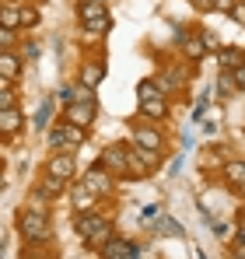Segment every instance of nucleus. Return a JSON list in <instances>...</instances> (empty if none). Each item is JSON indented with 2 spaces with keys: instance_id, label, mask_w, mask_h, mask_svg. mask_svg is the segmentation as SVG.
<instances>
[{
  "instance_id": "nucleus-1",
  "label": "nucleus",
  "mask_w": 245,
  "mask_h": 259,
  "mask_svg": "<svg viewBox=\"0 0 245 259\" xmlns=\"http://www.w3.org/2000/svg\"><path fill=\"white\" fill-rule=\"evenodd\" d=\"M18 235H21V242H28V245L49 242V235H53V228H49V210L25 207V210L18 214Z\"/></svg>"
},
{
  "instance_id": "nucleus-2",
  "label": "nucleus",
  "mask_w": 245,
  "mask_h": 259,
  "mask_svg": "<svg viewBox=\"0 0 245 259\" xmlns=\"http://www.w3.org/2000/svg\"><path fill=\"white\" fill-rule=\"evenodd\" d=\"M137 105H140V116H147V119H154V123H161L165 116H168V95H165L151 77L137 84Z\"/></svg>"
},
{
  "instance_id": "nucleus-3",
  "label": "nucleus",
  "mask_w": 245,
  "mask_h": 259,
  "mask_svg": "<svg viewBox=\"0 0 245 259\" xmlns=\"http://www.w3.org/2000/svg\"><path fill=\"white\" fill-rule=\"evenodd\" d=\"M77 18H81V28L95 32L98 39L112 28V18H109L105 0H77Z\"/></svg>"
},
{
  "instance_id": "nucleus-4",
  "label": "nucleus",
  "mask_w": 245,
  "mask_h": 259,
  "mask_svg": "<svg viewBox=\"0 0 245 259\" xmlns=\"http://www.w3.org/2000/svg\"><path fill=\"white\" fill-rule=\"evenodd\" d=\"M84 140H88V130L74 126V123H56V126H49V137H46V144L53 147V151H77V147H84Z\"/></svg>"
},
{
  "instance_id": "nucleus-5",
  "label": "nucleus",
  "mask_w": 245,
  "mask_h": 259,
  "mask_svg": "<svg viewBox=\"0 0 245 259\" xmlns=\"http://www.w3.org/2000/svg\"><path fill=\"white\" fill-rule=\"evenodd\" d=\"M130 133H133V144H137V147H151V151H161L165 154V133L154 119H147V116L133 119Z\"/></svg>"
},
{
  "instance_id": "nucleus-6",
  "label": "nucleus",
  "mask_w": 245,
  "mask_h": 259,
  "mask_svg": "<svg viewBox=\"0 0 245 259\" xmlns=\"http://www.w3.org/2000/svg\"><path fill=\"white\" fill-rule=\"evenodd\" d=\"M81 182L95 196H112V193H116V175L109 172L105 165H91V168L81 175Z\"/></svg>"
},
{
  "instance_id": "nucleus-7",
  "label": "nucleus",
  "mask_w": 245,
  "mask_h": 259,
  "mask_svg": "<svg viewBox=\"0 0 245 259\" xmlns=\"http://www.w3.org/2000/svg\"><path fill=\"white\" fill-rule=\"evenodd\" d=\"M63 119L88 130V126H95V119H98V105L95 102H67L63 105Z\"/></svg>"
},
{
  "instance_id": "nucleus-8",
  "label": "nucleus",
  "mask_w": 245,
  "mask_h": 259,
  "mask_svg": "<svg viewBox=\"0 0 245 259\" xmlns=\"http://www.w3.org/2000/svg\"><path fill=\"white\" fill-rule=\"evenodd\" d=\"M126 161H130V147H123L119 140L116 144H105L102 154H98V165H105L112 175H126Z\"/></svg>"
},
{
  "instance_id": "nucleus-9",
  "label": "nucleus",
  "mask_w": 245,
  "mask_h": 259,
  "mask_svg": "<svg viewBox=\"0 0 245 259\" xmlns=\"http://www.w3.org/2000/svg\"><path fill=\"white\" fill-rule=\"evenodd\" d=\"M46 172L56 175V179H63V182H74V175H77V161H74L70 151H53V158L46 161Z\"/></svg>"
},
{
  "instance_id": "nucleus-10",
  "label": "nucleus",
  "mask_w": 245,
  "mask_h": 259,
  "mask_svg": "<svg viewBox=\"0 0 245 259\" xmlns=\"http://www.w3.org/2000/svg\"><path fill=\"white\" fill-rule=\"evenodd\" d=\"M98 256L102 259H133V256H140V249H137V242H130V238H109L102 249H98Z\"/></svg>"
},
{
  "instance_id": "nucleus-11",
  "label": "nucleus",
  "mask_w": 245,
  "mask_h": 259,
  "mask_svg": "<svg viewBox=\"0 0 245 259\" xmlns=\"http://www.w3.org/2000/svg\"><path fill=\"white\" fill-rule=\"evenodd\" d=\"M105 221H112V217H105L102 210H84V214H77V221H74V231H77V238H91Z\"/></svg>"
},
{
  "instance_id": "nucleus-12",
  "label": "nucleus",
  "mask_w": 245,
  "mask_h": 259,
  "mask_svg": "<svg viewBox=\"0 0 245 259\" xmlns=\"http://www.w3.org/2000/svg\"><path fill=\"white\" fill-rule=\"evenodd\" d=\"M67 193H70V200H74V210H77V214H84V210H98V200H102V196H95L84 182H77V186L70 182V186H67Z\"/></svg>"
},
{
  "instance_id": "nucleus-13",
  "label": "nucleus",
  "mask_w": 245,
  "mask_h": 259,
  "mask_svg": "<svg viewBox=\"0 0 245 259\" xmlns=\"http://www.w3.org/2000/svg\"><path fill=\"white\" fill-rule=\"evenodd\" d=\"M21 126H25V112H21L18 105L0 109V137H18Z\"/></svg>"
},
{
  "instance_id": "nucleus-14",
  "label": "nucleus",
  "mask_w": 245,
  "mask_h": 259,
  "mask_svg": "<svg viewBox=\"0 0 245 259\" xmlns=\"http://www.w3.org/2000/svg\"><path fill=\"white\" fill-rule=\"evenodd\" d=\"M102 77H105V67H102V63H95V60H84L81 70H77V81L88 84V88H98V84H102Z\"/></svg>"
},
{
  "instance_id": "nucleus-15",
  "label": "nucleus",
  "mask_w": 245,
  "mask_h": 259,
  "mask_svg": "<svg viewBox=\"0 0 245 259\" xmlns=\"http://www.w3.org/2000/svg\"><path fill=\"white\" fill-rule=\"evenodd\" d=\"M147 175H154L151 165H147V161L137 154V147L130 144V161H126V175H123V179H147Z\"/></svg>"
},
{
  "instance_id": "nucleus-16",
  "label": "nucleus",
  "mask_w": 245,
  "mask_h": 259,
  "mask_svg": "<svg viewBox=\"0 0 245 259\" xmlns=\"http://www.w3.org/2000/svg\"><path fill=\"white\" fill-rule=\"evenodd\" d=\"M182 53H186V60H203L207 56V42H203V35L200 32H193V35H182Z\"/></svg>"
},
{
  "instance_id": "nucleus-17",
  "label": "nucleus",
  "mask_w": 245,
  "mask_h": 259,
  "mask_svg": "<svg viewBox=\"0 0 245 259\" xmlns=\"http://www.w3.org/2000/svg\"><path fill=\"white\" fill-rule=\"evenodd\" d=\"M0 74L4 77H21V56L14 53V49H0Z\"/></svg>"
},
{
  "instance_id": "nucleus-18",
  "label": "nucleus",
  "mask_w": 245,
  "mask_h": 259,
  "mask_svg": "<svg viewBox=\"0 0 245 259\" xmlns=\"http://www.w3.org/2000/svg\"><path fill=\"white\" fill-rule=\"evenodd\" d=\"M217 63H221V70H235L238 63H245V49H238V46L217 49Z\"/></svg>"
},
{
  "instance_id": "nucleus-19",
  "label": "nucleus",
  "mask_w": 245,
  "mask_h": 259,
  "mask_svg": "<svg viewBox=\"0 0 245 259\" xmlns=\"http://www.w3.org/2000/svg\"><path fill=\"white\" fill-rule=\"evenodd\" d=\"M67 186L70 182H63V179H56V175H49V172H42V182H39V189L49 196V200H56V196H63L67 193Z\"/></svg>"
},
{
  "instance_id": "nucleus-20",
  "label": "nucleus",
  "mask_w": 245,
  "mask_h": 259,
  "mask_svg": "<svg viewBox=\"0 0 245 259\" xmlns=\"http://www.w3.org/2000/svg\"><path fill=\"white\" fill-rule=\"evenodd\" d=\"M112 235H116V224H112V221H105V224H102V228H98L91 238H84V245H88V249H102V245H105Z\"/></svg>"
},
{
  "instance_id": "nucleus-21",
  "label": "nucleus",
  "mask_w": 245,
  "mask_h": 259,
  "mask_svg": "<svg viewBox=\"0 0 245 259\" xmlns=\"http://www.w3.org/2000/svg\"><path fill=\"white\" fill-rule=\"evenodd\" d=\"M151 81L161 88L165 95H172V91H179V84H182V74H168V70H158Z\"/></svg>"
},
{
  "instance_id": "nucleus-22",
  "label": "nucleus",
  "mask_w": 245,
  "mask_h": 259,
  "mask_svg": "<svg viewBox=\"0 0 245 259\" xmlns=\"http://www.w3.org/2000/svg\"><path fill=\"white\" fill-rule=\"evenodd\" d=\"M224 179H228V182H235V186H242V182H245V161L228 158V161H224Z\"/></svg>"
},
{
  "instance_id": "nucleus-23",
  "label": "nucleus",
  "mask_w": 245,
  "mask_h": 259,
  "mask_svg": "<svg viewBox=\"0 0 245 259\" xmlns=\"http://www.w3.org/2000/svg\"><path fill=\"white\" fill-rule=\"evenodd\" d=\"M0 25L4 28H21V7H0Z\"/></svg>"
},
{
  "instance_id": "nucleus-24",
  "label": "nucleus",
  "mask_w": 245,
  "mask_h": 259,
  "mask_svg": "<svg viewBox=\"0 0 245 259\" xmlns=\"http://www.w3.org/2000/svg\"><path fill=\"white\" fill-rule=\"evenodd\" d=\"M39 21H42L39 7H32V4H25V7H21V28H39Z\"/></svg>"
},
{
  "instance_id": "nucleus-25",
  "label": "nucleus",
  "mask_w": 245,
  "mask_h": 259,
  "mask_svg": "<svg viewBox=\"0 0 245 259\" xmlns=\"http://www.w3.org/2000/svg\"><path fill=\"white\" fill-rule=\"evenodd\" d=\"M14 42H18V28H4L0 25V49H14Z\"/></svg>"
},
{
  "instance_id": "nucleus-26",
  "label": "nucleus",
  "mask_w": 245,
  "mask_h": 259,
  "mask_svg": "<svg viewBox=\"0 0 245 259\" xmlns=\"http://www.w3.org/2000/svg\"><path fill=\"white\" fill-rule=\"evenodd\" d=\"M228 18H231V21H238V25H245V0H235V4H231Z\"/></svg>"
},
{
  "instance_id": "nucleus-27",
  "label": "nucleus",
  "mask_w": 245,
  "mask_h": 259,
  "mask_svg": "<svg viewBox=\"0 0 245 259\" xmlns=\"http://www.w3.org/2000/svg\"><path fill=\"white\" fill-rule=\"evenodd\" d=\"M11 105H18L14 88H0V109H11Z\"/></svg>"
},
{
  "instance_id": "nucleus-28",
  "label": "nucleus",
  "mask_w": 245,
  "mask_h": 259,
  "mask_svg": "<svg viewBox=\"0 0 245 259\" xmlns=\"http://www.w3.org/2000/svg\"><path fill=\"white\" fill-rule=\"evenodd\" d=\"M228 74H231L235 88H238V91H245V63H238V67H235V70H228Z\"/></svg>"
},
{
  "instance_id": "nucleus-29",
  "label": "nucleus",
  "mask_w": 245,
  "mask_h": 259,
  "mask_svg": "<svg viewBox=\"0 0 245 259\" xmlns=\"http://www.w3.org/2000/svg\"><path fill=\"white\" fill-rule=\"evenodd\" d=\"M193 4V11H200V14H210L214 11V0H189Z\"/></svg>"
},
{
  "instance_id": "nucleus-30",
  "label": "nucleus",
  "mask_w": 245,
  "mask_h": 259,
  "mask_svg": "<svg viewBox=\"0 0 245 259\" xmlns=\"http://www.w3.org/2000/svg\"><path fill=\"white\" fill-rule=\"evenodd\" d=\"M235 242L245 245V217H238V228H235Z\"/></svg>"
},
{
  "instance_id": "nucleus-31",
  "label": "nucleus",
  "mask_w": 245,
  "mask_h": 259,
  "mask_svg": "<svg viewBox=\"0 0 245 259\" xmlns=\"http://www.w3.org/2000/svg\"><path fill=\"white\" fill-rule=\"evenodd\" d=\"M231 4H235V0H214V11H224V14H228Z\"/></svg>"
},
{
  "instance_id": "nucleus-32",
  "label": "nucleus",
  "mask_w": 245,
  "mask_h": 259,
  "mask_svg": "<svg viewBox=\"0 0 245 259\" xmlns=\"http://www.w3.org/2000/svg\"><path fill=\"white\" fill-rule=\"evenodd\" d=\"M0 88H11V77H4V74H0Z\"/></svg>"
},
{
  "instance_id": "nucleus-33",
  "label": "nucleus",
  "mask_w": 245,
  "mask_h": 259,
  "mask_svg": "<svg viewBox=\"0 0 245 259\" xmlns=\"http://www.w3.org/2000/svg\"><path fill=\"white\" fill-rule=\"evenodd\" d=\"M0 193H4V175H0Z\"/></svg>"
},
{
  "instance_id": "nucleus-34",
  "label": "nucleus",
  "mask_w": 245,
  "mask_h": 259,
  "mask_svg": "<svg viewBox=\"0 0 245 259\" xmlns=\"http://www.w3.org/2000/svg\"><path fill=\"white\" fill-rule=\"evenodd\" d=\"M0 175H4V161H0Z\"/></svg>"
},
{
  "instance_id": "nucleus-35",
  "label": "nucleus",
  "mask_w": 245,
  "mask_h": 259,
  "mask_svg": "<svg viewBox=\"0 0 245 259\" xmlns=\"http://www.w3.org/2000/svg\"><path fill=\"white\" fill-rule=\"evenodd\" d=\"M238 217H245V210H242V214H238Z\"/></svg>"
},
{
  "instance_id": "nucleus-36",
  "label": "nucleus",
  "mask_w": 245,
  "mask_h": 259,
  "mask_svg": "<svg viewBox=\"0 0 245 259\" xmlns=\"http://www.w3.org/2000/svg\"><path fill=\"white\" fill-rule=\"evenodd\" d=\"M0 7H4V0H0Z\"/></svg>"
}]
</instances>
